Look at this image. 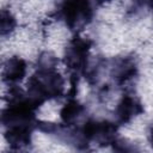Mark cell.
I'll list each match as a JSON object with an SVG mask.
<instances>
[{"label":"cell","mask_w":153,"mask_h":153,"mask_svg":"<svg viewBox=\"0 0 153 153\" xmlns=\"http://www.w3.org/2000/svg\"><path fill=\"white\" fill-rule=\"evenodd\" d=\"M114 147L117 153H139L137 148L134 146L133 142L127 141V140H115L114 141Z\"/></svg>","instance_id":"5"},{"label":"cell","mask_w":153,"mask_h":153,"mask_svg":"<svg viewBox=\"0 0 153 153\" xmlns=\"http://www.w3.org/2000/svg\"><path fill=\"white\" fill-rule=\"evenodd\" d=\"M25 62L19 57H12L4 67V75L8 81H18L25 75Z\"/></svg>","instance_id":"2"},{"label":"cell","mask_w":153,"mask_h":153,"mask_svg":"<svg viewBox=\"0 0 153 153\" xmlns=\"http://www.w3.org/2000/svg\"><path fill=\"white\" fill-rule=\"evenodd\" d=\"M90 8L86 2H68L63 7V17L69 26L84 23L88 16Z\"/></svg>","instance_id":"1"},{"label":"cell","mask_w":153,"mask_h":153,"mask_svg":"<svg viewBox=\"0 0 153 153\" xmlns=\"http://www.w3.org/2000/svg\"><path fill=\"white\" fill-rule=\"evenodd\" d=\"M81 111V106L76 103V102H69L68 104H66V106L62 109L61 116L66 122H69L72 120H74Z\"/></svg>","instance_id":"4"},{"label":"cell","mask_w":153,"mask_h":153,"mask_svg":"<svg viewBox=\"0 0 153 153\" xmlns=\"http://www.w3.org/2000/svg\"><path fill=\"white\" fill-rule=\"evenodd\" d=\"M14 24H16V22L13 19V17L10 13L2 11L1 12V31H2V33L11 31L13 29Z\"/></svg>","instance_id":"6"},{"label":"cell","mask_w":153,"mask_h":153,"mask_svg":"<svg viewBox=\"0 0 153 153\" xmlns=\"http://www.w3.org/2000/svg\"><path fill=\"white\" fill-rule=\"evenodd\" d=\"M151 142H152V146H153V130H152V134H151Z\"/></svg>","instance_id":"7"},{"label":"cell","mask_w":153,"mask_h":153,"mask_svg":"<svg viewBox=\"0 0 153 153\" xmlns=\"http://www.w3.org/2000/svg\"><path fill=\"white\" fill-rule=\"evenodd\" d=\"M139 111H140L139 103H136V100L134 98L126 97L122 99V102L120 103V105L117 108V117L120 121L127 122Z\"/></svg>","instance_id":"3"}]
</instances>
